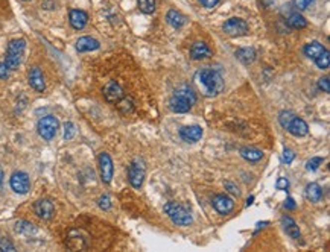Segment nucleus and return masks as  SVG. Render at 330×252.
Here are the masks:
<instances>
[{
    "label": "nucleus",
    "instance_id": "37",
    "mask_svg": "<svg viewBox=\"0 0 330 252\" xmlns=\"http://www.w3.org/2000/svg\"><path fill=\"white\" fill-rule=\"evenodd\" d=\"M292 3H294V6H295L297 9H300V11H305V9L309 6L308 0H292Z\"/></svg>",
    "mask_w": 330,
    "mask_h": 252
},
{
    "label": "nucleus",
    "instance_id": "23",
    "mask_svg": "<svg viewBox=\"0 0 330 252\" xmlns=\"http://www.w3.org/2000/svg\"><path fill=\"white\" fill-rule=\"evenodd\" d=\"M324 50H326V47H324L320 41H311V43H308V44L303 47V53L306 55L309 60H312V61H315Z\"/></svg>",
    "mask_w": 330,
    "mask_h": 252
},
{
    "label": "nucleus",
    "instance_id": "18",
    "mask_svg": "<svg viewBox=\"0 0 330 252\" xmlns=\"http://www.w3.org/2000/svg\"><path fill=\"white\" fill-rule=\"evenodd\" d=\"M99 47H101V43L93 37H81V38H78V41L75 44V49L79 53L93 52V50H98Z\"/></svg>",
    "mask_w": 330,
    "mask_h": 252
},
{
    "label": "nucleus",
    "instance_id": "3",
    "mask_svg": "<svg viewBox=\"0 0 330 252\" xmlns=\"http://www.w3.org/2000/svg\"><path fill=\"white\" fill-rule=\"evenodd\" d=\"M26 50V41L23 38H15L8 43L6 57H5V66L9 69V72H14L20 67L23 55Z\"/></svg>",
    "mask_w": 330,
    "mask_h": 252
},
{
    "label": "nucleus",
    "instance_id": "12",
    "mask_svg": "<svg viewBox=\"0 0 330 252\" xmlns=\"http://www.w3.org/2000/svg\"><path fill=\"white\" fill-rule=\"evenodd\" d=\"M204 135V129L198 125H190L180 129V137L186 143H198Z\"/></svg>",
    "mask_w": 330,
    "mask_h": 252
},
{
    "label": "nucleus",
    "instance_id": "15",
    "mask_svg": "<svg viewBox=\"0 0 330 252\" xmlns=\"http://www.w3.org/2000/svg\"><path fill=\"white\" fill-rule=\"evenodd\" d=\"M34 211L41 220H50L55 214V205L50 199H40L34 204Z\"/></svg>",
    "mask_w": 330,
    "mask_h": 252
},
{
    "label": "nucleus",
    "instance_id": "4",
    "mask_svg": "<svg viewBox=\"0 0 330 252\" xmlns=\"http://www.w3.org/2000/svg\"><path fill=\"white\" fill-rule=\"evenodd\" d=\"M164 213L168 214V217L178 227H189L192 222H194V217H192L190 211H187L181 204L177 202H168L164 205Z\"/></svg>",
    "mask_w": 330,
    "mask_h": 252
},
{
    "label": "nucleus",
    "instance_id": "8",
    "mask_svg": "<svg viewBox=\"0 0 330 252\" xmlns=\"http://www.w3.org/2000/svg\"><path fill=\"white\" fill-rule=\"evenodd\" d=\"M9 185L12 188L14 193L17 194H26L27 191L31 190V179H29V175L26 172H21V170H17L11 175L9 178Z\"/></svg>",
    "mask_w": 330,
    "mask_h": 252
},
{
    "label": "nucleus",
    "instance_id": "32",
    "mask_svg": "<svg viewBox=\"0 0 330 252\" xmlns=\"http://www.w3.org/2000/svg\"><path fill=\"white\" fill-rule=\"evenodd\" d=\"M323 158H320V157H314V158H311L309 161H308V164H306V169L308 170H311V172H315V170H318L320 169V166L323 164Z\"/></svg>",
    "mask_w": 330,
    "mask_h": 252
},
{
    "label": "nucleus",
    "instance_id": "44",
    "mask_svg": "<svg viewBox=\"0 0 330 252\" xmlns=\"http://www.w3.org/2000/svg\"><path fill=\"white\" fill-rule=\"evenodd\" d=\"M308 2H309V3H312V2H315V0H308Z\"/></svg>",
    "mask_w": 330,
    "mask_h": 252
},
{
    "label": "nucleus",
    "instance_id": "33",
    "mask_svg": "<svg viewBox=\"0 0 330 252\" xmlns=\"http://www.w3.org/2000/svg\"><path fill=\"white\" fill-rule=\"evenodd\" d=\"M0 251H3V252H14V251H15V246H14V243H12L9 239L2 237V239H0Z\"/></svg>",
    "mask_w": 330,
    "mask_h": 252
},
{
    "label": "nucleus",
    "instance_id": "17",
    "mask_svg": "<svg viewBox=\"0 0 330 252\" xmlns=\"http://www.w3.org/2000/svg\"><path fill=\"white\" fill-rule=\"evenodd\" d=\"M212 57V49L204 41H195L190 47V58L195 61L207 60Z\"/></svg>",
    "mask_w": 330,
    "mask_h": 252
},
{
    "label": "nucleus",
    "instance_id": "26",
    "mask_svg": "<svg viewBox=\"0 0 330 252\" xmlns=\"http://www.w3.org/2000/svg\"><path fill=\"white\" fill-rule=\"evenodd\" d=\"M15 231L21 236H34L37 234V227L27 220H18L15 222Z\"/></svg>",
    "mask_w": 330,
    "mask_h": 252
},
{
    "label": "nucleus",
    "instance_id": "10",
    "mask_svg": "<svg viewBox=\"0 0 330 252\" xmlns=\"http://www.w3.org/2000/svg\"><path fill=\"white\" fill-rule=\"evenodd\" d=\"M102 93H104L105 100L110 102V103H117V102H120L125 97L123 88L119 85L116 81H110L107 85L104 87Z\"/></svg>",
    "mask_w": 330,
    "mask_h": 252
},
{
    "label": "nucleus",
    "instance_id": "20",
    "mask_svg": "<svg viewBox=\"0 0 330 252\" xmlns=\"http://www.w3.org/2000/svg\"><path fill=\"white\" fill-rule=\"evenodd\" d=\"M257 53L253 47H240L236 50V58L243 64V66H250L256 61Z\"/></svg>",
    "mask_w": 330,
    "mask_h": 252
},
{
    "label": "nucleus",
    "instance_id": "36",
    "mask_svg": "<svg viewBox=\"0 0 330 252\" xmlns=\"http://www.w3.org/2000/svg\"><path fill=\"white\" fill-rule=\"evenodd\" d=\"M276 188L277 190H288L289 188V181H288V178H279L277 179V182H276Z\"/></svg>",
    "mask_w": 330,
    "mask_h": 252
},
{
    "label": "nucleus",
    "instance_id": "16",
    "mask_svg": "<svg viewBox=\"0 0 330 252\" xmlns=\"http://www.w3.org/2000/svg\"><path fill=\"white\" fill-rule=\"evenodd\" d=\"M69 21H70V26L73 27V29L82 31L89 23V14L82 9H70Z\"/></svg>",
    "mask_w": 330,
    "mask_h": 252
},
{
    "label": "nucleus",
    "instance_id": "38",
    "mask_svg": "<svg viewBox=\"0 0 330 252\" xmlns=\"http://www.w3.org/2000/svg\"><path fill=\"white\" fill-rule=\"evenodd\" d=\"M224 185H225V188H227V190H228L231 194H234V196H239V194H240V190L237 188V185H236V184H233V182L227 181Z\"/></svg>",
    "mask_w": 330,
    "mask_h": 252
},
{
    "label": "nucleus",
    "instance_id": "11",
    "mask_svg": "<svg viewBox=\"0 0 330 252\" xmlns=\"http://www.w3.org/2000/svg\"><path fill=\"white\" fill-rule=\"evenodd\" d=\"M212 205L221 216H227L234 210V201L228 194H216L212 201Z\"/></svg>",
    "mask_w": 330,
    "mask_h": 252
},
{
    "label": "nucleus",
    "instance_id": "34",
    "mask_svg": "<svg viewBox=\"0 0 330 252\" xmlns=\"http://www.w3.org/2000/svg\"><path fill=\"white\" fill-rule=\"evenodd\" d=\"M318 88L323 90L324 93H329V91H330V81H329V78H321V79L318 81Z\"/></svg>",
    "mask_w": 330,
    "mask_h": 252
},
{
    "label": "nucleus",
    "instance_id": "31",
    "mask_svg": "<svg viewBox=\"0 0 330 252\" xmlns=\"http://www.w3.org/2000/svg\"><path fill=\"white\" fill-rule=\"evenodd\" d=\"M98 205H99L101 210L108 211L110 208H111V198H110L108 194H102L101 198L98 199Z\"/></svg>",
    "mask_w": 330,
    "mask_h": 252
},
{
    "label": "nucleus",
    "instance_id": "29",
    "mask_svg": "<svg viewBox=\"0 0 330 252\" xmlns=\"http://www.w3.org/2000/svg\"><path fill=\"white\" fill-rule=\"evenodd\" d=\"M295 117V114L292 113V111H282V113L279 114V122H280V125H282V128H288L289 126V123L292 122V119Z\"/></svg>",
    "mask_w": 330,
    "mask_h": 252
},
{
    "label": "nucleus",
    "instance_id": "39",
    "mask_svg": "<svg viewBox=\"0 0 330 252\" xmlns=\"http://www.w3.org/2000/svg\"><path fill=\"white\" fill-rule=\"evenodd\" d=\"M221 0H200V3L204 6V8H207V9H212V8H215Z\"/></svg>",
    "mask_w": 330,
    "mask_h": 252
},
{
    "label": "nucleus",
    "instance_id": "6",
    "mask_svg": "<svg viewBox=\"0 0 330 252\" xmlns=\"http://www.w3.org/2000/svg\"><path fill=\"white\" fill-rule=\"evenodd\" d=\"M146 166L142 158H135L128 169V181L134 188H140L145 181Z\"/></svg>",
    "mask_w": 330,
    "mask_h": 252
},
{
    "label": "nucleus",
    "instance_id": "13",
    "mask_svg": "<svg viewBox=\"0 0 330 252\" xmlns=\"http://www.w3.org/2000/svg\"><path fill=\"white\" fill-rule=\"evenodd\" d=\"M282 11L286 12V23L289 24V27H292V29H303V27L308 26V20L303 15H301L298 11L291 9L289 5L283 6Z\"/></svg>",
    "mask_w": 330,
    "mask_h": 252
},
{
    "label": "nucleus",
    "instance_id": "43",
    "mask_svg": "<svg viewBox=\"0 0 330 252\" xmlns=\"http://www.w3.org/2000/svg\"><path fill=\"white\" fill-rule=\"evenodd\" d=\"M3 178H5V175H3L2 167H0V187H2V184H3Z\"/></svg>",
    "mask_w": 330,
    "mask_h": 252
},
{
    "label": "nucleus",
    "instance_id": "35",
    "mask_svg": "<svg viewBox=\"0 0 330 252\" xmlns=\"http://www.w3.org/2000/svg\"><path fill=\"white\" fill-rule=\"evenodd\" d=\"M294 160H295V152L292 149H285L283 151V163L291 164Z\"/></svg>",
    "mask_w": 330,
    "mask_h": 252
},
{
    "label": "nucleus",
    "instance_id": "25",
    "mask_svg": "<svg viewBox=\"0 0 330 252\" xmlns=\"http://www.w3.org/2000/svg\"><path fill=\"white\" fill-rule=\"evenodd\" d=\"M305 194H306V198H308L311 202L317 204V202H320L321 198H323V188H321L320 184H317V182H311V184L306 185Z\"/></svg>",
    "mask_w": 330,
    "mask_h": 252
},
{
    "label": "nucleus",
    "instance_id": "21",
    "mask_svg": "<svg viewBox=\"0 0 330 252\" xmlns=\"http://www.w3.org/2000/svg\"><path fill=\"white\" fill-rule=\"evenodd\" d=\"M166 21L174 27V29H181V27L187 23V17L177 9H169L166 14Z\"/></svg>",
    "mask_w": 330,
    "mask_h": 252
},
{
    "label": "nucleus",
    "instance_id": "24",
    "mask_svg": "<svg viewBox=\"0 0 330 252\" xmlns=\"http://www.w3.org/2000/svg\"><path fill=\"white\" fill-rule=\"evenodd\" d=\"M239 154H240V157H242L243 160L250 161V163H257V161H260V160L263 158V152H262L260 149L248 148V146L240 148V149H239Z\"/></svg>",
    "mask_w": 330,
    "mask_h": 252
},
{
    "label": "nucleus",
    "instance_id": "40",
    "mask_svg": "<svg viewBox=\"0 0 330 252\" xmlns=\"http://www.w3.org/2000/svg\"><path fill=\"white\" fill-rule=\"evenodd\" d=\"M9 69L5 66V63H0V79H8L9 78Z\"/></svg>",
    "mask_w": 330,
    "mask_h": 252
},
{
    "label": "nucleus",
    "instance_id": "45",
    "mask_svg": "<svg viewBox=\"0 0 330 252\" xmlns=\"http://www.w3.org/2000/svg\"><path fill=\"white\" fill-rule=\"evenodd\" d=\"M23 2H27V0H23Z\"/></svg>",
    "mask_w": 330,
    "mask_h": 252
},
{
    "label": "nucleus",
    "instance_id": "9",
    "mask_svg": "<svg viewBox=\"0 0 330 252\" xmlns=\"http://www.w3.org/2000/svg\"><path fill=\"white\" fill-rule=\"evenodd\" d=\"M98 163H99V172H101V179L104 184H110L113 179V173H114V166H113V160L107 152L99 154L98 157Z\"/></svg>",
    "mask_w": 330,
    "mask_h": 252
},
{
    "label": "nucleus",
    "instance_id": "42",
    "mask_svg": "<svg viewBox=\"0 0 330 252\" xmlns=\"http://www.w3.org/2000/svg\"><path fill=\"white\" fill-rule=\"evenodd\" d=\"M253 202H254V196H250L248 199H246V207H250V205H253Z\"/></svg>",
    "mask_w": 330,
    "mask_h": 252
},
{
    "label": "nucleus",
    "instance_id": "41",
    "mask_svg": "<svg viewBox=\"0 0 330 252\" xmlns=\"http://www.w3.org/2000/svg\"><path fill=\"white\" fill-rule=\"evenodd\" d=\"M285 208L289 210V211H292V210L297 208V204H295V201L291 198V196H289V198H286V201H285Z\"/></svg>",
    "mask_w": 330,
    "mask_h": 252
},
{
    "label": "nucleus",
    "instance_id": "2",
    "mask_svg": "<svg viewBox=\"0 0 330 252\" xmlns=\"http://www.w3.org/2000/svg\"><path fill=\"white\" fill-rule=\"evenodd\" d=\"M195 103H197V94L189 87H181L175 90L169 99V108L172 113H177V114L189 113Z\"/></svg>",
    "mask_w": 330,
    "mask_h": 252
},
{
    "label": "nucleus",
    "instance_id": "30",
    "mask_svg": "<svg viewBox=\"0 0 330 252\" xmlns=\"http://www.w3.org/2000/svg\"><path fill=\"white\" fill-rule=\"evenodd\" d=\"M64 140L66 142H70V140L75 137V134H76V128H75V125L72 123V122H66L64 123Z\"/></svg>",
    "mask_w": 330,
    "mask_h": 252
},
{
    "label": "nucleus",
    "instance_id": "14",
    "mask_svg": "<svg viewBox=\"0 0 330 252\" xmlns=\"http://www.w3.org/2000/svg\"><path fill=\"white\" fill-rule=\"evenodd\" d=\"M27 81H29V85H31L35 91L43 93V91L46 90L44 75H43V72H41L40 67H37V66L31 67L29 73H27Z\"/></svg>",
    "mask_w": 330,
    "mask_h": 252
},
{
    "label": "nucleus",
    "instance_id": "27",
    "mask_svg": "<svg viewBox=\"0 0 330 252\" xmlns=\"http://www.w3.org/2000/svg\"><path fill=\"white\" fill-rule=\"evenodd\" d=\"M137 6L143 14H152L157 6V0H137Z\"/></svg>",
    "mask_w": 330,
    "mask_h": 252
},
{
    "label": "nucleus",
    "instance_id": "22",
    "mask_svg": "<svg viewBox=\"0 0 330 252\" xmlns=\"http://www.w3.org/2000/svg\"><path fill=\"white\" fill-rule=\"evenodd\" d=\"M282 227L285 230V233L291 237V239H300V228L297 225V222L289 217V216H283L282 217Z\"/></svg>",
    "mask_w": 330,
    "mask_h": 252
},
{
    "label": "nucleus",
    "instance_id": "28",
    "mask_svg": "<svg viewBox=\"0 0 330 252\" xmlns=\"http://www.w3.org/2000/svg\"><path fill=\"white\" fill-rule=\"evenodd\" d=\"M315 64H317V67L321 69V70H327V69H329V66H330V52H329L327 49L315 60Z\"/></svg>",
    "mask_w": 330,
    "mask_h": 252
},
{
    "label": "nucleus",
    "instance_id": "5",
    "mask_svg": "<svg viewBox=\"0 0 330 252\" xmlns=\"http://www.w3.org/2000/svg\"><path fill=\"white\" fill-rule=\"evenodd\" d=\"M60 129V122L55 116H44L38 120L37 123V131H38V135L46 140V142H50V140L55 138Z\"/></svg>",
    "mask_w": 330,
    "mask_h": 252
},
{
    "label": "nucleus",
    "instance_id": "1",
    "mask_svg": "<svg viewBox=\"0 0 330 252\" xmlns=\"http://www.w3.org/2000/svg\"><path fill=\"white\" fill-rule=\"evenodd\" d=\"M194 82L206 97H215L219 93H222L225 87V81L221 75V72L213 69V67H203L200 69L195 76Z\"/></svg>",
    "mask_w": 330,
    "mask_h": 252
},
{
    "label": "nucleus",
    "instance_id": "7",
    "mask_svg": "<svg viewBox=\"0 0 330 252\" xmlns=\"http://www.w3.org/2000/svg\"><path fill=\"white\" fill-rule=\"evenodd\" d=\"M222 31L230 37H242V35L248 34L250 26L243 18L231 17V18L225 20V23L222 24Z\"/></svg>",
    "mask_w": 330,
    "mask_h": 252
},
{
    "label": "nucleus",
    "instance_id": "19",
    "mask_svg": "<svg viewBox=\"0 0 330 252\" xmlns=\"http://www.w3.org/2000/svg\"><path fill=\"white\" fill-rule=\"evenodd\" d=\"M291 135L294 137H306L309 134V126L301 117H294L289 126L286 128Z\"/></svg>",
    "mask_w": 330,
    "mask_h": 252
}]
</instances>
